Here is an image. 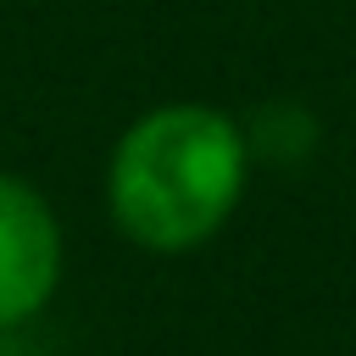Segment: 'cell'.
<instances>
[{
	"label": "cell",
	"mask_w": 356,
	"mask_h": 356,
	"mask_svg": "<svg viewBox=\"0 0 356 356\" xmlns=\"http://www.w3.org/2000/svg\"><path fill=\"white\" fill-rule=\"evenodd\" d=\"M250 139L217 106H156L111 150L106 206L111 222L145 250H195L211 239L245 189Z\"/></svg>",
	"instance_id": "1"
},
{
	"label": "cell",
	"mask_w": 356,
	"mask_h": 356,
	"mask_svg": "<svg viewBox=\"0 0 356 356\" xmlns=\"http://www.w3.org/2000/svg\"><path fill=\"white\" fill-rule=\"evenodd\" d=\"M56 284H61V222L28 178L0 172V334L44 312Z\"/></svg>",
	"instance_id": "2"
}]
</instances>
